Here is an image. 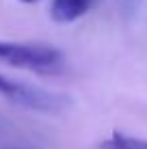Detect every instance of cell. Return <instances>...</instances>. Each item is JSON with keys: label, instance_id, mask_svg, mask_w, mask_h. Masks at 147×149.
<instances>
[{"label": "cell", "instance_id": "cell-4", "mask_svg": "<svg viewBox=\"0 0 147 149\" xmlns=\"http://www.w3.org/2000/svg\"><path fill=\"white\" fill-rule=\"evenodd\" d=\"M100 149H147L145 138H134V136H123L119 132H115L108 141H104Z\"/></svg>", "mask_w": 147, "mask_h": 149}, {"label": "cell", "instance_id": "cell-2", "mask_svg": "<svg viewBox=\"0 0 147 149\" xmlns=\"http://www.w3.org/2000/svg\"><path fill=\"white\" fill-rule=\"evenodd\" d=\"M0 95H4L7 100H11L20 106H26V108H33L39 112H63L65 108H69L67 95L37 89V86L22 84V82H13L4 76H0Z\"/></svg>", "mask_w": 147, "mask_h": 149}, {"label": "cell", "instance_id": "cell-3", "mask_svg": "<svg viewBox=\"0 0 147 149\" xmlns=\"http://www.w3.org/2000/svg\"><path fill=\"white\" fill-rule=\"evenodd\" d=\"M91 4H93V0H52L50 15H52L54 22L67 24V22L82 17L91 9Z\"/></svg>", "mask_w": 147, "mask_h": 149}, {"label": "cell", "instance_id": "cell-5", "mask_svg": "<svg viewBox=\"0 0 147 149\" xmlns=\"http://www.w3.org/2000/svg\"><path fill=\"white\" fill-rule=\"evenodd\" d=\"M0 132H4V123L2 121H0Z\"/></svg>", "mask_w": 147, "mask_h": 149}, {"label": "cell", "instance_id": "cell-1", "mask_svg": "<svg viewBox=\"0 0 147 149\" xmlns=\"http://www.w3.org/2000/svg\"><path fill=\"white\" fill-rule=\"evenodd\" d=\"M0 58L13 67L33 69V71H56L65 63L61 50L41 43H13L0 41Z\"/></svg>", "mask_w": 147, "mask_h": 149}, {"label": "cell", "instance_id": "cell-6", "mask_svg": "<svg viewBox=\"0 0 147 149\" xmlns=\"http://www.w3.org/2000/svg\"><path fill=\"white\" fill-rule=\"evenodd\" d=\"M22 2H37V0H22Z\"/></svg>", "mask_w": 147, "mask_h": 149}]
</instances>
